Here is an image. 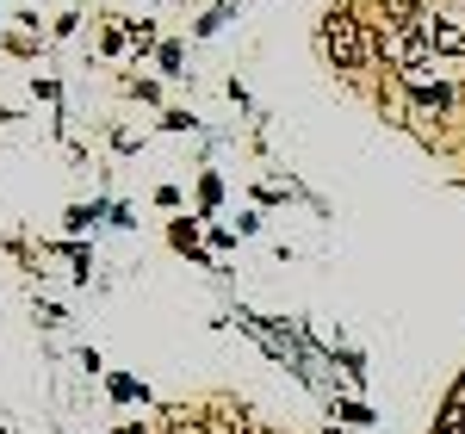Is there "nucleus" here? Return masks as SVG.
Masks as SVG:
<instances>
[{
	"label": "nucleus",
	"mask_w": 465,
	"mask_h": 434,
	"mask_svg": "<svg viewBox=\"0 0 465 434\" xmlns=\"http://www.w3.org/2000/svg\"><path fill=\"white\" fill-rule=\"evenodd\" d=\"M379 13H385V32H416V25H429V0H379Z\"/></svg>",
	"instance_id": "3"
},
{
	"label": "nucleus",
	"mask_w": 465,
	"mask_h": 434,
	"mask_svg": "<svg viewBox=\"0 0 465 434\" xmlns=\"http://www.w3.org/2000/svg\"><path fill=\"white\" fill-rule=\"evenodd\" d=\"M118 434H149V429H143V422H124V429H118Z\"/></svg>",
	"instance_id": "4"
},
{
	"label": "nucleus",
	"mask_w": 465,
	"mask_h": 434,
	"mask_svg": "<svg viewBox=\"0 0 465 434\" xmlns=\"http://www.w3.org/2000/svg\"><path fill=\"white\" fill-rule=\"evenodd\" d=\"M434 56H465V13H429Z\"/></svg>",
	"instance_id": "2"
},
{
	"label": "nucleus",
	"mask_w": 465,
	"mask_h": 434,
	"mask_svg": "<svg viewBox=\"0 0 465 434\" xmlns=\"http://www.w3.org/2000/svg\"><path fill=\"white\" fill-rule=\"evenodd\" d=\"M379 50H385V37L372 32V19H360L354 6H329L322 13V56L341 74H360Z\"/></svg>",
	"instance_id": "1"
}]
</instances>
